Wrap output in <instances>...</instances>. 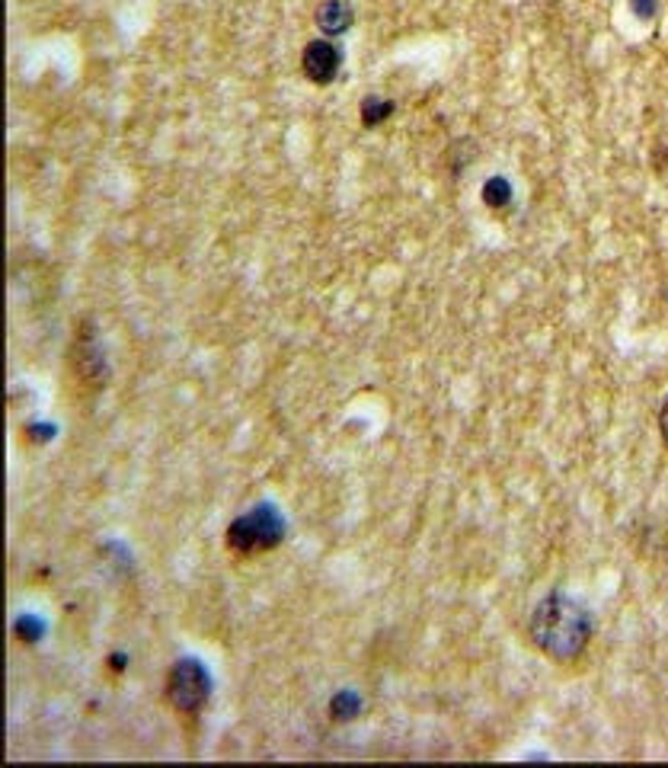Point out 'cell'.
<instances>
[{"mask_svg": "<svg viewBox=\"0 0 668 768\" xmlns=\"http://www.w3.org/2000/svg\"><path fill=\"white\" fill-rule=\"evenodd\" d=\"M484 202L489 209H506V206H512V183H509L506 177H492V180L484 186Z\"/></svg>", "mask_w": 668, "mask_h": 768, "instance_id": "6", "label": "cell"}, {"mask_svg": "<svg viewBox=\"0 0 668 768\" xmlns=\"http://www.w3.org/2000/svg\"><path fill=\"white\" fill-rule=\"evenodd\" d=\"M659 430H662V439L668 445V398L662 400V410H659Z\"/></svg>", "mask_w": 668, "mask_h": 768, "instance_id": "10", "label": "cell"}, {"mask_svg": "<svg viewBox=\"0 0 668 768\" xmlns=\"http://www.w3.org/2000/svg\"><path fill=\"white\" fill-rule=\"evenodd\" d=\"M666 298H668V288H666Z\"/></svg>", "mask_w": 668, "mask_h": 768, "instance_id": "12", "label": "cell"}, {"mask_svg": "<svg viewBox=\"0 0 668 768\" xmlns=\"http://www.w3.org/2000/svg\"><path fill=\"white\" fill-rule=\"evenodd\" d=\"M391 113H394V103H391V99H381V96H368V99L362 103V125L374 128V125L384 123Z\"/></svg>", "mask_w": 668, "mask_h": 768, "instance_id": "8", "label": "cell"}, {"mask_svg": "<svg viewBox=\"0 0 668 768\" xmlns=\"http://www.w3.org/2000/svg\"><path fill=\"white\" fill-rule=\"evenodd\" d=\"M630 3H634V13L643 17V20H653L656 10H659V0H630Z\"/></svg>", "mask_w": 668, "mask_h": 768, "instance_id": "9", "label": "cell"}, {"mask_svg": "<svg viewBox=\"0 0 668 768\" xmlns=\"http://www.w3.org/2000/svg\"><path fill=\"white\" fill-rule=\"evenodd\" d=\"M212 698V676L195 656H182L167 676V702L180 714H199Z\"/></svg>", "mask_w": 668, "mask_h": 768, "instance_id": "3", "label": "cell"}, {"mask_svg": "<svg viewBox=\"0 0 668 768\" xmlns=\"http://www.w3.org/2000/svg\"><path fill=\"white\" fill-rule=\"evenodd\" d=\"M528 634L538 650H544L547 656L570 663L582 656V650L592 641V614L585 612V606L576 602L573 596L563 592H550L547 599L538 602V609L531 614Z\"/></svg>", "mask_w": 668, "mask_h": 768, "instance_id": "1", "label": "cell"}, {"mask_svg": "<svg viewBox=\"0 0 668 768\" xmlns=\"http://www.w3.org/2000/svg\"><path fill=\"white\" fill-rule=\"evenodd\" d=\"M301 67L304 74H307V81L327 87V84H333L336 77H339V71H342V49L336 42H330V39H314L304 49Z\"/></svg>", "mask_w": 668, "mask_h": 768, "instance_id": "4", "label": "cell"}, {"mask_svg": "<svg viewBox=\"0 0 668 768\" xmlns=\"http://www.w3.org/2000/svg\"><path fill=\"white\" fill-rule=\"evenodd\" d=\"M314 20H317L320 32L330 39V35H342V32H349L352 20H356V10H352V3H349V0H324V3L317 7Z\"/></svg>", "mask_w": 668, "mask_h": 768, "instance_id": "5", "label": "cell"}, {"mask_svg": "<svg viewBox=\"0 0 668 768\" xmlns=\"http://www.w3.org/2000/svg\"><path fill=\"white\" fill-rule=\"evenodd\" d=\"M528 3H534V7H556L560 0H528Z\"/></svg>", "mask_w": 668, "mask_h": 768, "instance_id": "11", "label": "cell"}, {"mask_svg": "<svg viewBox=\"0 0 668 768\" xmlns=\"http://www.w3.org/2000/svg\"><path fill=\"white\" fill-rule=\"evenodd\" d=\"M285 532L288 525L278 516V509L273 503H263L227 525V548L237 554L273 551L285 541Z\"/></svg>", "mask_w": 668, "mask_h": 768, "instance_id": "2", "label": "cell"}, {"mask_svg": "<svg viewBox=\"0 0 668 768\" xmlns=\"http://www.w3.org/2000/svg\"><path fill=\"white\" fill-rule=\"evenodd\" d=\"M359 711H362V698L356 695V692H336V698L330 702V714H333V720H352V717H359Z\"/></svg>", "mask_w": 668, "mask_h": 768, "instance_id": "7", "label": "cell"}]
</instances>
